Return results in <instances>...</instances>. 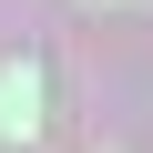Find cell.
<instances>
[{
    "instance_id": "6da1fadb",
    "label": "cell",
    "mask_w": 153,
    "mask_h": 153,
    "mask_svg": "<svg viewBox=\"0 0 153 153\" xmlns=\"http://www.w3.org/2000/svg\"><path fill=\"white\" fill-rule=\"evenodd\" d=\"M31 133H41V82L21 61V71H0V143H31Z\"/></svg>"
}]
</instances>
